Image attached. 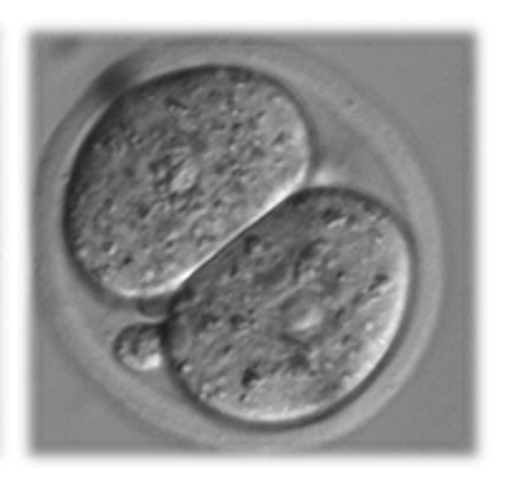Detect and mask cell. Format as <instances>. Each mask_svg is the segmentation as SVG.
I'll list each match as a JSON object with an SVG mask.
<instances>
[{"instance_id":"cell-1","label":"cell","mask_w":512,"mask_h":489,"mask_svg":"<svg viewBox=\"0 0 512 489\" xmlns=\"http://www.w3.org/2000/svg\"><path fill=\"white\" fill-rule=\"evenodd\" d=\"M119 356L134 369H152L159 363V341L154 331H127L119 343Z\"/></svg>"}]
</instances>
